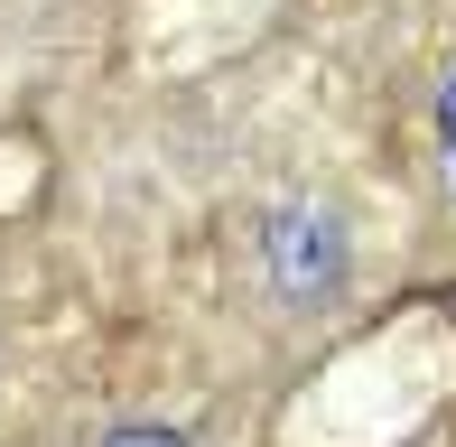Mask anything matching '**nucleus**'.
Returning a JSON list of instances; mask_svg holds the SVG:
<instances>
[{"label": "nucleus", "instance_id": "obj_1", "mask_svg": "<svg viewBox=\"0 0 456 447\" xmlns=\"http://www.w3.org/2000/svg\"><path fill=\"white\" fill-rule=\"evenodd\" d=\"M354 271H363L354 215L326 206V196H280L252 224V280L280 317H336L354 298Z\"/></svg>", "mask_w": 456, "mask_h": 447}, {"label": "nucleus", "instance_id": "obj_2", "mask_svg": "<svg viewBox=\"0 0 456 447\" xmlns=\"http://www.w3.org/2000/svg\"><path fill=\"white\" fill-rule=\"evenodd\" d=\"M102 447H196V438H186V429H168V419H121V429L102 438Z\"/></svg>", "mask_w": 456, "mask_h": 447}, {"label": "nucleus", "instance_id": "obj_3", "mask_svg": "<svg viewBox=\"0 0 456 447\" xmlns=\"http://www.w3.org/2000/svg\"><path fill=\"white\" fill-rule=\"evenodd\" d=\"M438 150H447V177H456V75L438 85Z\"/></svg>", "mask_w": 456, "mask_h": 447}]
</instances>
